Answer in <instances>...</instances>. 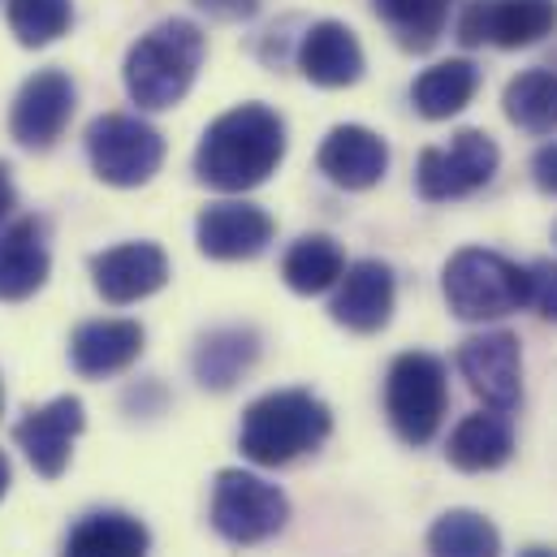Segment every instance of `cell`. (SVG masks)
<instances>
[{
    "mask_svg": "<svg viewBox=\"0 0 557 557\" xmlns=\"http://www.w3.org/2000/svg\"><path fill=\"white\" fill-rule=\"evenodd\" d=\"M4 17L22 48H48L52 39H61L70 30L74 4L70 0H9Z\"/></svg>",
    "mask_w": 557,
    "mask_h": 557,
    "instance_id": "28",
    "label": "cell"
},
{
    "mask_svg": "<svg viewBox=\"0 0 557 557\" xmlns=\"http://www.w3.org/2000/svg\"><path fill=\"white\" fill-rule=\"evenodd\" d=\"M528 307H536L541 320L557 324V264L554 260H536L528 269Z\"/></svg>",
    "mask_w": 557,
    "mask_h": 557,
    "instance_id": "29",
    "label": "cell"
},
{
    "mask_svg": "<svg viewBox=\"0 0 557 557\" xmlns=\"http://www.w3.org/2000/svg\"><path fill=\"white\" fill-rule=\"evenodd\" d=\"M333 432V411L311 389H273L243 411L238 445L256 467H289L315 454Z\"/></svg>",
    "mask_w": 557,
    "mask_h": 557,
    "instance_id": "3",
    "label": "cell"
},
{
    "mask_svg": "<svg viewBox=\"0 0 557 557\" xmlns=\"http://www.w3.org/2000/svg\"><path fill=\"white\" fill-rule=\"evenodd\" d=\"M519 557H557L554 549H541V545H536V549H528V554H519Z\"/></svg>",
    "mask_w": 557,
    "mask_h": 557,
    "instance_id": "34",
    "label": "cell"
},
{
    "mask_svg": "<svg viewBox=\"0 0 557 557\" xmlns=\"http://www.w3.org/2000/svg\"><path fill=\"white\" fill-rule=\"evenodd\" d=\"M441 289L458 320L484 324V320H502L528 307V269H519L515 260L497 251L462 247L458 256H449L441 273Z\"/></svg>",
    "mask_w": 557,
    "mask_h": 557,
    "instance_id": "4",
    "label": "cell"
},
{
    "mask_svg": "<svg viewBox=\"0 0 557 557\" xmlns=\"http://www.w3.org/2000/svg\"><path fill=\"white\" fill-rule=\"evenodd\" d=\"M554 243H557V230H554Z\"/></svg>",
    "mask_w": 557,
    "mask_h": 557,
    "instance_id": "36",
    "label": "cell"
},
{
    "mask_svg": "<svg viewBox=\"0 0 557 557\" xmlns=\"http://www.w3.org/2000/svg\"><path fill=\"white\" fill-rule=\"evenodd\" d=\"M394 298H398L394 269L381 260H359L337 277L329 315L350 333H381L394 315Z\"/></svg>",
    "mask_w": 557,
    "mask_h": 557,
    "instance_id": "14",
    "label": "cell"
},
{
    "mask_svg": "<svg viewBox=\"0 0 557 557\" xmlns=\"http://www.w3.org/2000/svg\"><path fill=\"white\" fill-rule=\"evenodd\" d=\"M4 493H9V458L0 454V497H4Z\"/></svg>",
    "mask_w": 557,
    "mask_h": 557,
    "instance_id": "33",
    "label": "cell"
},
{
    "mask_svg": "<svg viewBox=\"0 0 557 557\" xmlns=\"http://www.w3.org/2000/svg\"><path fill=\"white\" fill-rule=\"evenodd\" d=\"M480 91V70L475 61L467 57H449V61H436L432 70H423L411 87V100H416V113L428 122H449L458 117Z\"/></svg>",
    "mask_w": 557,
    "mask_h": 557,
    "instance_id": "23",
    "label": "cell"
},
{
    "mask_svg": "<svg viewBox=\"0 0 557 557\" xmlns=\"http://www.w3.org/2000/svg\"><path fill=\"white\" fill-rule=\"evenodd\" d=\"M285 160V122L269 104H238L221 113L195 147V177L212 190L243 195L264 186Z\"/></svg>",
    "mask_w": 557,
    "mask_h": 557,
    "instance_id": "1",
    "label": "cell"
},
{
    "mask_svg": "<svg viewBox=\"0 0 557 557\" xmlns=\"http://www.w3.org/2000/svg\"><path fill=\"white\" fill-rule=\"evenodd\" d=\"M83 428H87L83 403L74 394H65V398H52L48 407H35L17 419L13 441L22 445V454L30 458V467L44 480H57L70 467V454H74V441Z\"/></svg>",
    "mask_w": 557,
    "mask_h": 557,
    "instance_id": "13",
    "label": "cell"
},
{
    "mask_svg": "<svg viewBox=\"0 0 557 557\" xmlns=\"http://www.w3.org/2000/svg\"><path fill=\"white\" fill-rule=\"evenodd\" d=\"M203 52H208V39H203V30L190 17L156 22L147 35L135 39V48L126 52V65H122L131 100L139 109H147V113L182 104L186 91L195 87Z\"/></svg>",
    "mask_w": 557,
    "mask_h": 557,
    "instance_id": "2",
    "label": "cell"
},
{
    "mask_svg": "<svg viewBox=\"0 0 557 557\" xmlns=\"http://www.w3.org/2000/svg\"><path fill=\"white\" fill-rule=\"evenodd\" d=\"M87 160L109 186H147L164 164V135L131 113H104L87 126Z\"/></svg>",
    "mask_w": 557,
    "mask_h": 557,
    "instance_id": "7",
    "label": "cell"
},
{
    "mask_svg": "<svg viewBox=\"0 0 557 557\" xmlns=\"http://www.w3.org/2000/svg\"><path fill=\"white\" fill-rule=\"evenodd\" d=\"M17 208V190H13V177H9V164L0 160V225L9 221V212Z\"/></svg>",
    "mask_w": 557,
    "mask_h": 557,
    "instance_id": "32",
    "label": "cell"
},
{
    "mask_svg": "<svg viewBox=\"0 0 557 557\" xmlns=\"http://www.w3.org/2000/svg\"><path fill=\"white\" fill-rule=\"evenodd\" d=\"M0 411H4V385H0Z\"/></svg>",
    "mask_w": 557,
    "mask_h": 557,
    "instance_id": "35",
    "label": "cell"
},
{
    "mask_svg": "<svg viewBox=\"0 0 557 557\" xmlns=\"http://www.w3.org/2000/svg\"><path fill=\"white\" fill-rule=\"evenodd\" d=\"M515 454V428L506 411H475L467 416L445 441V458L458 467V471H497L506 467Z\"/></svg>",
    "mask_w": 557,
    "mask_h": 557,
    "instance_id": "21",
    "label": "cell"
},
{
    "mask_svg": "<svg viewBox=\"0 0 557 557\" xmlns=\"http://www.w3.org/2000/svg\"><path fill=\"white\" fill-rule=\"evenodd\" d=\"M289 519V502L277 484H269L256 471L225 467L212 484V528L230 545H260L277 536Z\"/></svg>",
    "mask_w": 557,
    "mask_h": 557,
    "instance_id": "5",
    "label": "cell"
},
{
    "mask_svg": "<svg viewBox=\"0 0 557 557\" xmlns=\"http://www.w3.org/2000/svg\"><path fill=\"white\" fill-rule=\"evenodd\" d=\"M497 164H502V151L484 131H458L449 147H423L416 186L428 203H449L488 186Z\"/></svg>",
    "mask_w": 557,
    "mask_h": 557,
    "instance_id": "8",
    "label": "cell"
},
{
    "mask_svg": "<svg viewBox=\"0 0 557 557\" xmlns=\"http://www.w3.org/2000/svg\"><path fill=\"white\" fill-rule=\"evenodd\" d=\"M532 182H536L545 195H557V143H545V147L532 156Z\"/></svg>",
    "mask_w": 557,
    "mask_h": 557,
    "instance_id": "31",
    "label": "cell"
},
{
    "mask_svg": "<svg viewBox=\"0 0 557 557\" xmlns=\"http://www.w3.org/2000/svg\"><path fill=\"white\" fill-rule=\"evenodd\" d=\"M273 216L256 203H243V199H225V203H208L195 221V243L208 260H256L269 251L273 243Z\"/></svg>",
    "mask_w": 557,
    "mask_h": 557,
    "instance_id": "12",
    "label": "cell"
},
{
    "mask_svg": "<svg viewBox=\"0 0 557 557\" xmlns=\"http://www.w3.org/2000/svg\"><path fill=\"white\" fill-rule=\"evenodd\" d=\"M74 104H78V91H74V78L65 70H35L22 83V91L13 96L9 135L30 151H48L65 135Z\"/></svg>",
    "mask_w": 557,
    "mask_h": 557,
    "instance_id": "11",
    "label": "cell"
},
{
    "mask_svg": "<svg viewBox=\"0 0 557 557\" xmlns=\"http://www.w3.org/2000/svg\"><path fill=\"white\" fill-rule=\"evenodd\" d=\"M458 372L488 411H515L523 403V350L506 329L475 333L458 346Z\"/></svg>",
    "mask_w": 557,
    "mask_h": 557,
    "instance_id": "9",
    "label": "cell"
},
{
    "mask_svg": "<svg viewBox=\"0 0 557 557\" xmlns=\"http://www.w3.org/2000/svg\"><path fill=\"white\" fill-rule=\"evenodd\" d=\"M91 281L104 302L126 307V302H139V298H151L156 289H164L169 256L156 243H122V247L91 256Z\"/></svg>",
    "mask_w": 557,
    "mask_h": 557,
    "instance_id": "15",
    "label": "cell"
},
{
    "mask_svg": "<svg viewBox=\"0 0 557 557\" xmlns=\"http://www.w3.org/2000/svg\"><path fill=\"white\" fill-rule=\"evenodd\" d=\"M342 273H346V256L329 234L298 238L281 260V277L294 294H324L337 285Z\"/></svg>",
    "mask_w": 557,
    "mask_h": 557,
    "instance_id": "25",
    "label": "cell"
},
{
    "mask_svg": "<svg viewBox=\"0 0 557 557\" xmlns=\"http://www.w3.org/2000/svg\"><path fill=\"white\" fill-rule=\"evenodd\" d=\"M256 359H260V333L251 324H221V329L199 337L190 368H195V381L203 389L225 394L256 368Z\"/></svg>",
    "mask_w": 557,
    "mask_h": 557,
    "instance_id": "20",
    "label": "cell"
},
{
    "mask_svg": "<svg viewBox=\"0 0 557 557\" xmlns=\"http://www.w3.org/2000/svg\"><path fill=\"white\" fill-rule=\"evenodd\" d=\"M208 17H216V22H247V17H256V9H260V0H195Z\"/></svg>",
    "mask_w": 557,
    "mask_h": 557,
    "instance_id": "30",
    "label": "cell"
},
{
    "mask_svg": "<svg viewBox=\"0 0 557 557\" xmlns=\"http://www.w3.org/2000/svg\"><path fill=\"white\" fill-rule=\"evenodd\" d=\"M315 164L342 190H372L389 169V147L368 126H333L315 151Z\"/></svg>",
    "mask_w": 557,
    "mask_h": 557,
    "instance_id": "16",
    "label": "cell"
},
{
    "mask_svg": "<svg viewBox=\"0 0 557 557\" xmlns=\"http://www.w3.org/2000/svg\"><path fill=\"white\" fill-rule=\"evenodd\" d=\"M143 342L147 333L139 320H87L70 337V363L78 376H91V381L117 376L143 355Z\"/></svg>",
    "mask_w": 557,
    "mask_h": 557,
    "instance_id": "18",
    "label": "cell"
},
{
    "mask_svg": "<svg viewBox=\"0 0 557 557\" xmlns=\"http://www.w3.org/2000/svg\"><path fill=\"white\" fill-rule=\"evenodd\" d=\"M502 109L510 126L528 135H554L557 131V74L554 70H523L506 83Z\"/></svg>",
    "mask_w": 557,
    "mask_h": 557,
    "instance_id": "24",
    "label": "cell"
},
{
    "mask_svg": "<svg viewBox=\"0 0 557 557\" xmlns=\"http://www.w3.org/2000/svg\"><path fill=\"white\" fill-rule=\"evenodd\" d=\"M557 26V0H471L458 13V39L467 48H532Z\"/></svg>",
    "mask_w": 557,
    "mask_h": 557,
    "instance_id": "10",
    "label": "cell"
},
{
    "mask_svg": "<svg viewBox=\"0 0 557 557\" xmlns=\"http://www.w3.org/2000/svg\"><path fill=\"white\" fill-rule=\"evenodd\" d=\"M432 557H497L502 532L475 510H445L428 532Z\"/></svg>",
    "mask_w": 557,
    "mask_h": 557,
    "instance_id": "26",
    "label": "cell"
},
{
    "mask_svg": "<svg viewBox=\"0 0 557 557\" xmlns=\"http://www.w3.org/2000/svg\"><path fill=\"white\" fill-rule=\"evenodd\" d=\"M445 403H449V385H445V363L436 355L407 350L394 359L385 381V411L407 445H428L436 436Z\"/></svg>",
    "mask_w": 557,
    "mask_h": 557,
    "instance_id": "6",
    "label": "cell"
},
{
    "mask_svg": "<svg viewBox=\"0 0 557 557\" xmlns=\"http://www.w3.org/2000/svg\"><path fill=\"white\" fill-rule=\"evenodd\" d=\"M48 269V225L39 216H22L0 230V302H22L39 294Z\"/></svg>",
    "mask_w": 557,
    "mask_h": 557,
    "instance_id": "19",
    "label": "cell"
},
{
    "mask_svg": "<svg viewBox=\"0 0 557 557\" xmlns=\"http://www.w3.org/2000/svg\"><path fill=\"white\" fill-rule=\"evenodd\" d=\"M449 9H454V0H376L381 22L394 30V39L407 52H428L441 39Z\"/></svg>",
    "mask_w": 557,
    "mask_h": 557,
    "instance_id": "27",
    "label": "cell"
},
{
    "mask_svg": "<svg viewBox=\"0 0 557 557\" xmlns=\"http://www.w3.org/2000/svg\"><path fill=\"white\" fill-rule=\"evenodd\" d=\"M363 44L346 22H315L298 44V70L315 87H355L363 78Z\"/></svg>",
    "mask_w": 557,
    "mask_h": 557,
    "instance_id": "17",
    "label": "cell"
},
{
    "mask_svg": "<svg viewBox=\"0 0 557 557\" xmlns=\"http://www.w3.org/2000/svg\"><path fill=\"white\" fill-rule=\"evenodd\" d=\"M151 532L126 510H96L74 523L61 557H147Z\"/></svg>",
    "mask_w": 557,
    "mask_h": 557,
    "instance_id": "22",
    "label": "cell"
}]
</instances>
